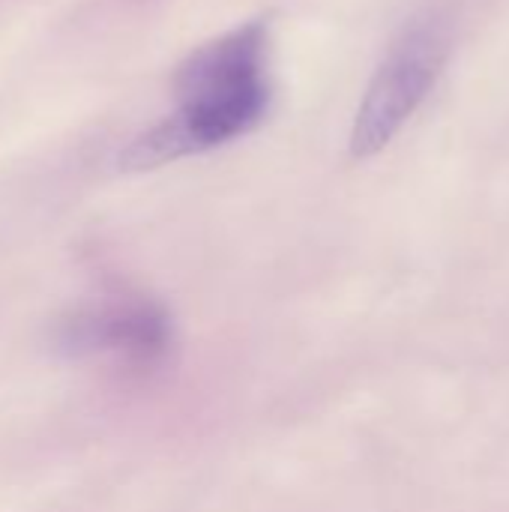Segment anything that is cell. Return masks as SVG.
<instances>
[{"instance_id": "obj_1", "label": "cell", "mask_w": 509, "mask_h": 512, "mask_svg": "<svg viewBox=\"0 0 509 512\" xmlns=\"http://www.w3.org/2000/svg\"><path fill=\"white\" fill-rule=\"evenodd\" d=\"M450 57V30L441 15H423L405 27L357 108L351 129V156L381 153L423 105Z\"/></svg>"}, {"instance_id": "obj_2", "label": "cell", "mask_w": 509, "mask_h": 512, "mask_svg": "<svg viewBox=\"0 0 509 512\" xmlns=\"http://www.w3.org/2000/svg\"><path fill=\"white\" fill-rule=\"evenodd\" d=\"M57 339L75 357H108L129 372H150L168 360L174 330L159 303L117 291L69 315Z\"/></svg>"}, {"instance_id": "obj_3", "label": "cell", "mask_w": 509, "mask_h": 512, "mask_svg": "<svg viewBox=\"0 0 509 512\" xmlns=\"http://www.w3.org/2000/svg\"><path fill=\"white\" fill-rule=\"evenodd\" d=\"M267 24L249 21L195 54H189L174 78L183 108L219 105H270V84L264 81Z\"/></svg>"}]
</instances>
